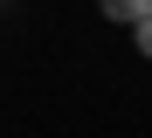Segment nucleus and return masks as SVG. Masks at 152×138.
I'll return each instance as SVG.
<instances>
[{
  "mask_svg": "<svg viewBox=\"0 0 152 138\" xmlns=\"http://www.w3.org/2000/svg\"><path fill=\"white\" fill-rule=\"evenodd\" d=\"M97 7H104V21H118V28H138L152 14V0H97Z\"/></svg>",
  "mask_w": 152,
  "mask_h": 138,
  "instance_id": "f257e3e1",
  "label": "nucleus"
},
{
  "mask_svg": "<svg viewBox=\"0 0 152 138\" xmlns=\"http://www.w3.org/2000/svg\"><path fill=\"white\" fill-rule=\"evenodd\" d=\"M132 48H138V55H145V62H152V14H145V21L132 28Z\"/></svg>",
  "mask_w": 152,
  "mask_h": 138,
  "instance_id": "f03ea898",
  "label": "nucleus"
}]
</instances>
